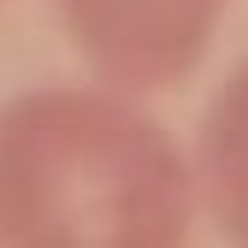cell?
I'll return each mask as SVG.
<instances>
[{
  "label": "cell",
  "mask_w": 248,
  "mask_h": 248,
  "mask_svg": "<svg viewBox=\"0 0 248 248\" xmlns=\"http://www.w3.org/2000/svg\"><path fill=\"white\" fill-rule=\"evenodd\" d=\"M231 0H59L71 47L107 89L160 95L201 65Z\"/></svg>",
  "instance_id": "7a4b0ae2"
},
{
  "label": "cell",
  "mask_w": 248,
  "mask_h": 248,
  "mask_svg": "<svg viewBox=\"0 0 248 248\" xmlns=\"http://www.w3.org/2000/svg\"><path fill=\"white\" fill-rule=\"evenodd\" d=\"M195 195L231 242H248V59L213 95L195 136Z\"/></svg>",
  "instance_id": "3957f363"
},
{
  "label": "cell",
  "mask_w": 248,
  "mask_h": 248,
  "mask_svg": "<svg viewBox=\"0 0 248 248\" xmlns=\"http://www.w3.org/2000/svg\"><path fill=\"white\" fill-rule=\"evenodd\" d=\"M195 207V166L124 89H30L0 107V242L171 248Z\"/></svg>",
  "instance_id": "6da1fadb"
}]
</instances>
